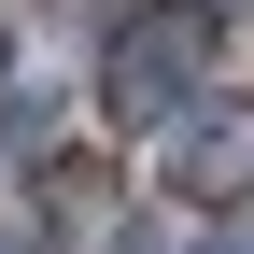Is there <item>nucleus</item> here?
I'll return each mask as SVG.
<instances>
[{
    "label": "nucleus",
    "instance_id": "obj_4",
    "mask_svg": "<svg viewBox=\"0 0 254 254\" xmlns=\"http://www.w3.org/2000/svg\"><path fill=\"white\" fill-rule=\"evenodd\" d=\"M0 57H14V28H0Z\"/></svg>",
    "mask_w": 254,
    "mask_h": 254
},
{
    "label": "nucleus",
    "instance_id": "obj_1",
    "mask_svg": "<svg viewBox=\"0 0 254 254\" xmlns=\"http://www.w3.org/2000/svg\"><path fill=\"white\" fill-rule=\"evenodd\" d=\"M212 14H198V0H170V14H127L113 28V57H99V99L127 113V127H170V113H198L212 99Z\"/></svg>",
    "mask_w": 254,
    "mask_h": 254
},
{
    "label": "nucleus",
    "instance_id": "obj_2",
    "mask_svg": "<svg viewBox=\"0 0 254 254\" xmlns=\"http://www.w3.org/2000/svg\"><path fill=\"white\" fill-rule=\"evenodd\" d=\"M240 170H254V113H240V99H198V113H170V184L226 198Z\"/></svg>",
    "mask_w": 254,
    "mask_h": 254
},
{
    "label": "nucleus",
    "instance_id": "obj_3",
    "mask_svg": "<svg viewBox=\"0 0 254 254\" xmlns=\"http://www.w3.org/2000/svg\"><path fill=\"white\" fill-rule=\"evenodd\" d=\"M212 254H254V226H226V240H212Z\"/></svg>",
    "mask_w": 254,
    "mask_h": 254
},
{
    "label": "nucleus",
    "instance_id": "obj_5",
    "mask_svg": "<svg viewBox=\"0 0 254 254\" xmlns=\"http://www.w3.org/2000/svg\"><path fill=\"white\" fill-rule=\"evenodd\" d=\"M0 254H14V240H0Z\"/></svg>",
    "mask_w": 254,
    "mask_h": 254
}]
</instances>
